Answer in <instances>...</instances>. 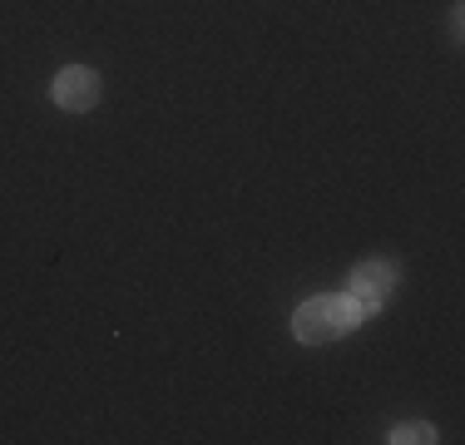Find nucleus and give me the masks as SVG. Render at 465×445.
<instances>
[{
    "label": "nucleus",
    "instance_id": "7ed1b4c3",
    "mask_svg": "<svg viewBox=\"0 0 465 445\" xmlns=\"http://www.w3.org/2000/svg\"><path fill=\"white\" fill-rule=\"evenodd\" d=\"M50 94H54V104H60V109H70V114H84V109L99 104V74L90 70V64H70V70L54 74Z\"/></svg>",
    "mask_w": 465,
    "mask_h": 445
},
{
    "label": "nucleus",
    "instance_id": "f03ea898",
    "mask_svg": "<svg viewBox=\"0 0 465 445\" xmlns=\"http://www.w3.org/2000/svg\"><path fill=\"white\" fill-rule=\"evenodd\" d=\"M396 277H401V267L396 262H381V258H371V262H361L357 272H351V302H357L361 317H371V312H381L386 307V297L396 292Z\"/></svg>",
    "mask_w": 465,
    "mask_h": 445
},
{
    "label": "nucleus",
    "instance_id": "20e7f679",
    "mask_svg": "<svg viewBox=\"0 0 465 445\" xmlns=\"http://www.w3.org/2000/svg\"><path fill=\"white\" fill-rule=\"evenodd\" d=\"M386 440H391V445H420V440H436V426H426V420H411V426H396Z\"/></svg>",
    "mask_w": 465,
    "mask_h": 445
},
{
    "label": "nucleus",
    "instance_id": "f257e3e1",
    "mask_svg": "<svg viewBox=\"0 0 465 445\" xmlns=\"http://www.w3.org/2000/svg\"><path fill=\"white\" fill-rule=\"evenodd\" d=\"M357 321H361L357 302H351V297H337V292L307 297V302L292 312V331H297V341H307V347H327V341L347 337Z\"/></svg>",
    "mask_w": 465,
    "mask_h": 445
}]
</instances>
